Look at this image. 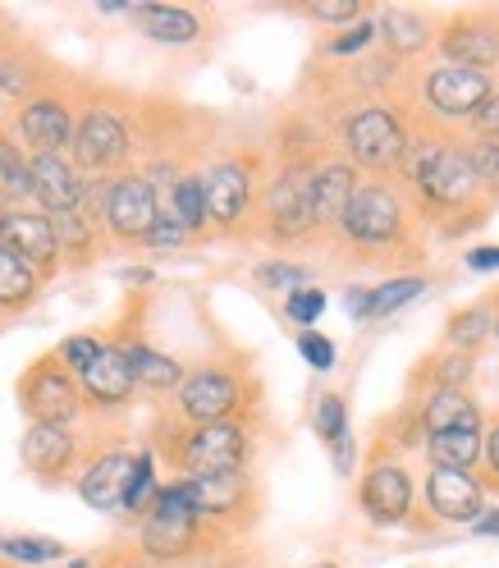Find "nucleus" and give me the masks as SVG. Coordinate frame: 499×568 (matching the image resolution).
Wrapping results in <instances>:
<instances>
[{"label": "nucleus", "instance_id": "7c9ffc66", "mask_svg": "<svg viewBox=\"0 0 499 568\" xmlns=\"http://www.w3.org/2000/svg\"><path fill=\"white\" fill-rule=\"evenodd\" d=\"M161 206L174 211V221H180L197 243L211 239V225H206V184H202V170H184L174 189L161 197Z\"/></svg>", "mask_w": 499, "mask_h": 568}, {"label": "nucleus", "instance_id": "49530a36", "mask_svg": "<svg viewBox=\"0 0 499 568\" xmlns=\"http://www.w3.org/2000/svg\"><path fill=\"white\" fill-rule=\"evenodd\" d=\"M320 312H326V290H316V284L284 294V316H289L298 331H312V326L320 322Z\"/></svg>", "mask_w": 499, "mask_h": 568}, {"label": "nucleus", "instance_id": "4c0bfd02", "mask_svg": "<svg viewBox=\"0 0 499 568\" xmlns=\"http://www.w3.org/2000/svg\"><path fill=\"white\" fill-rule=\"evenodd\" d=\"M426 290H431V280L426 275H395L371 290V307H367V322H385V316H395L404 307H413Z\"/></svg>", "mask_w": 499, "mask_h": 568}, {"label": "nucleus", "instance_id": "c85d7f7f", "mask_svg": "<svg viewBox=\"0 0 499 568\" xmlns=\"http://www.w3.org/2000/svg\"><path fill=\"white\" fill-rule=\"evenodd\" d=\"M111 344L124 348V363H129L138 389L165 395V389H180V381L189 376V367L174 358V353H161V348H152L147 339H111Z\"/></svg>", "mask_w": 499, "mask_h": 568}, {"label": "nucleus", "instance_id": "8fccbe9b", "mask_svg": "<svg viewBox=\"0 0 499 568\" xmlns=\"http://www.w3.org/2000/svg\"><path fill=\"white\" fill-rule=\"evenodd\" d=\"M468 133H472V138H499V83H495V92L477 105V115L468 120Z\"/></svg>", "mask_w": 499, "mask_h": 568}, {"label": "nucleus", "instance_id": "f704fd0d", "mask_svg": "<svg viewBox=\"0 0 499 568\" xmlns=\"http://www.w3.org/2000/svg\"><path fill=\"white\" fill-rule=\"evenodd\" d=\"M472 376H477V358L472 353H458V348H436L417 372V381H426V389H468Z\"/></svg>", "mask_w": 499, "mask_h": 568}, {"label": "nucleus", "instance_id": "f257e3e1", "mask_svg": "<svg viewBox=\"0 0 499 568\" xmlns=\"http://www.w3.org/2000/svg\"><path fill=\"white\" fill-rule=\"evenodd\" d=\"M404 197L413 206V216L440 225L445 239H458L468 230H481L490 216V202L481 197L468 156H462V138L436 124H417L408 129V156L399 165Z\"/></svg>", "mask_w": 499, "mask_h": 568}, {"label": "nucleus", "instance_id": "b1692460", "mask_svg": "<svg viewBox=\"0 0 499 568\" xmlns=\"http://www.w3.org/2000/svg\"><path fill=\"white\" fill-rule=\"evenodd\" d=\"M51 83H55V69L38 47H28L19 38H10L0 47V101L23 105L38 92H47Z\"/></svg>", "mask_w": 499, "mask_h": 568}, {"label": "nucleus", "instance_id": "6e6552de", "mask_svg": "<svg viewBox=\"0 0 499 568\" xmlns=\"http://www.w3.org/2000/svg\"><path fill=\"white\" fill-rule=\"evenodd\" d=\"M312 170L316 165H275V174L262 180L253 221H257V239H266L271 247H303L316 239Z\"/></svg>", "mask_w": 499, "mask_h": 568}, {"label": "nucleus", "instance_id": "412c9836", "mask_svg": "<svg viewBox=\"0 0 499 568\" xmlns=\"http://www.w3.org/2000/svg\"><path fill=\"white\" fill-rule=\"evenodd\" d=\"M426 509L449 527H472L486 514V486L477 473L431 468L426 473Z\"/></svg>", "mask_w": 499, "mask_h": 568}, {"label": "nucleus", "instance_id": "2f4dec72", "mask_svg": "<svg viewBox=\"0 0 499 568\" xmlns=\"http://www.w3.org/2000/svg\"><path fill=\"white\" fill-rule=\"evenodd\" d=\"M426 464L431 468H458V473H477L481 464V432H440L426 436Z\"/></svg>", "mask_w": 499, "mask_h": 568}, {"label": "nucleus", "instance_id": "e433bc0d", "mask_svg": "<svg viewBox=\"0 0 499 568\" xmlns=\"http://www.w3.org/2000/svg\"><path fill=\"white\" fill-rule=\"evenodd\" d=\"M161 490V464L152 449H133V473H129V486H124V518H142L147 505L156 500Z\"/></svg>", "mask_w": 499, "mask_h": 568}, {"label": "nucleus", "instance_id": "9d476101", "mask_svg": "<svg viewBox=\"0 0 499 568\" xmlns=\"http://www.w3.org/2000/svg\"><path fill=\"white\" fill-rule=\"evenodd\" d=\"M193 495L197 518L216 531L221 541H234L243 531L257 527L262 514V490L253 481V473H211V477H180Z\"/></svg>", "mask_w": 499, "mask_h": 568}, {"label": "nucleus", "instance_id": "c03bdc74", "mask_svg": "<svg viewBox=\"0 0 499 568\" xmlns=\"http://www.w3.org/2000/svg\"><path fill=\"white\" fill-rule=\"evenodd\" d=\"M312 23H330V28H353L358 19H367V6L363 0H307L298 6Z\"/></svg>", "mask_w": 499, "mask_h": 568}, {"label": "nucleus", "instance_id": "13d9d810", "mask_svg": "<svg viewBox=\"0 0 499 568\" xmlns=\"http://www.w3.org/2000/svg\"><path fill=\"white\" fill-rule=\"evenodd\" d=\"M316 568H339V564H316Z\"/></svg>", "mask_w": 499, "mask_h": 568}, {"label": "nucleus", "instance_id": "5fc2aeb1", "mask_svg": "<svg viewBox=\"0 0 499 568\" xmlns=\"http://www.w3.org/2000/svg\"><path fill=\"white\" fill-rule=\"evenodd\" d=\"M120 280H124V284H152L156 275H152L147 266H133V271H120Z\"/></svg>", "mask_w": 499, "mask_h": 568}, {"label": "nucleus", "instance_id": "58836bf2", "mask_svg": "<svg viewBox=\"0 0 499 568\" xmlns=\"http://www.w3.org/2000/svg\"><path fill=\"white\" fill-rule=\"evenodd\" d=\"M462 156H468V170L481 189V197L490 206H499V138H462Z\"/></svg>", "mask_w": 499, "mask_h": 568}, {"label": "nucleus", "instance_id": "f8f14e48", "mask_svg": "<svg viewBox=\"0 0 499 568\" xmlns=\"http://www.w3.org/2000/svg\"><path fill=\"white\" fill-rule=\"evenodd\" d=\"M14 399L23 408L28 422H51V426H74L88 417V404H83V389H79V376H69L60 367L55 353H42L32 358L14 385Z\"/></svg>", "mask_w": 499, "mask_h": 568}, {"label": "nucleus", "instance_id": "7ed1b4c3", "mask_svg": "<svg viewBox=\"0 0 499 568\" xmlns=\"http://www.w3.org/2000/svg\"><path fill=\"white\" fill-rule=\"evenodd\" d=\"M253 422H211V426H184L170 422L156 436L152 454L156 464L165 458V468L174 477H211V473H243L253 464Z\"/></svg>", "mask_w": 499, "mask_h": 568}, {"label": "nucleus", "instance_id": "2eb2a0df", "mask_svg": "<svg viewBox=\"0 0 499 568\" xmlns=\"http://www.w3.org/2000/svg\"><path fill=\"white\" fill-rule=\"evenodd\" d=\"M19 464L38 486H64L83 464V445L74 426H51V422H28L19 436Z\"/></svg>", "mask_w": 499, "mask_h": 568}, {"label": "nucleus", "instance_id": "9b49d317", "mask_svg": "<svg viewBox=\"0 0 499 568\" xmlns=\"http://www.w3.org/2000/svg\"><path fill=\"white\" fill-rule=\"evenodd\" d=\"M202 184H206L211 234H238L243 221H253V206L262 193V156L257 152L221 156L211 170H202Z\"/></svg>", "mask_w": 499, "mask_h": 568}, {"label": "nucleus", "instance_id": "864d4df0", "mask_svg": "<svg viewBox=\"0 0 499 568\" xmlns=\"http://www.w3.org/2000/svg\"><path fill=\"white\" fill-rule=\"evenodd\" d=\"M477 537H499V509H486L477 523H472Z\"/></svg>", "mask_w": 499, "mask_h": 568}, {"label": "nucleus", "instance_id": "de8ad7c7", "mask_svg": "<svg viewBox=\"0 0 499 568\" xmlns=\"http://www.w3.org/2000/svg\"><path fill=\"white\" fill-rule=\"evenodd\" d=\"M294 344H298L303 363H307L312 372H335V363H339L335 339H326L320 331H298V335H294Z\"/></svg>", "mask_w": 499, "mask_h": 568}, {"label": "nucleus", "instance_id": "72a5a7b5", "mask_svg": "<svg viewBox=\"0 0 499 568\" xmlns=\"http://www.w3.org/2000/svg\"><path fill=\"white\" fill-rule=\"evenodd\" d=\"M495 335V316H490V303H472V307H458L445 326V348H458V353H472L486 348Z\"/></svg>", "mask_w": 499, "mask_h": 568}, {"label": "nucleus", "instance_id": "79ce46f5", "mask_svg": "<svg viewBox=\"0 0 499 568\" xmlns=\"http://www.w3.org/2000/svg\"><path fill=\"white\" fill-rule=\"evenodd\" d=\"M101 348H105V339L101 335H92V331H83V335H69V339H60L51 353L60 358V367L69 372V376H83L96 358H101Z\"/></svg>", "mask_w": 499, "mask_h": 568}, {"label": "nucleus", "instance_id": "f3484780", "mask_svg": "<svg viewBox=\"0 0 499 568\" xmlns=\"http://www.w3.org/2000/svg\"><path fill=\"white\" fill-rule=\"evenodd\" d=\"M436 51L445 55V64L458 69H499V28H495V10H462L454 19H445V28H436Z\"/></svg>", "mask_w": 499, "mask_h": 568}, {"label": "nucleus", "instance_id": "ddd939ff", "mask_svg": "<svg viewBox=\"0 0 499 568\" xmlns=\"http://www.w3.org/2000/svg\"><path fill=\"white\" fill-rule=\"evenodd\" d=\"M74 124H79V101L69 88L51 83L47 92H38L32 101H23L14 111V142L28 156H69V142H74Z\"/></svg>", "mask_w": 499, "mask_h": 568}, {"label": "nucleus", "instance_id": "4468645a", "mask_svg": "<svg viewBox=\"0 0 499 568\" xmlns=\"http://www.w3.org/2000/svg\"><path fill=\"white\" fill-rule=\"evenodd\" d=\"M495 92V74L486 69H458V64H436L421 79V101H426V124L449 129L468 124L477 115V105Z\"/></svg>", "mask_w": 499, "mask_h": 568}, {"label": "nucleus", "instance_id": "39448f33", "mask_svg": "<svg viewBox=\"0 0 499 568\" xmlns=\"http://www.w3.org/2000/svg\"><path fill=\"white\" fill-rule=\"evenodd\" d=\"M138 156V129L133 111L115 92H92L79 101V124L69 142V161H74L88 180H111L120 170H133Z\"/></svg>", "mask_w": 499, "mask_h": 568}, {"label": "nucleus", "instance_id": "a19ab883", "mask_svg": "<svg viewBox=\"0 0 499 568\" xmlns=\"http://www.w3.org/2000/svg\"><path fill=\"white\" fill-rule=\"evenodd\" d=\"M312 432L326 440V449L339 445L344 436H353L348 432V404H344V395H335V389H330V395H320L312 404Z\"/></svg>", "mask_w": 499, "mask_h": 568}, {"label": "nucleus", "instance_id": "20e7f679", "mask_svg": "<svg viewBox=\"0 0 499 568\" xmlns=\"http://www.w3.org/2000/svg\"><path fill=\"white\" fill-rule=\"evenodd\" d=\"M344 247L358 253V262H376L385 253H408L413 243V206L389 180H363L348 197V211L335 230Z\"/></svg>", "mask_w": 499, "mask_h": 568}, {"label": "nucleus", "instance_id": "603ef678", "mask_svg": "<svg viewBox=\"0 0 499 568\" xmlns=\"http://www.w3.org/2000/svg\"><path fill=\"white\" fill-rule=\"evenodd\" d=\"M468 271H499V243H490V247H472L468 257Z\"/></svg>", "mask_w": 499, "mask_h": 568}, {"label": "nucleus", "instance_id": "c756f323", "mask_svg": "<svg viewBox=\"0 0 499 568\" xmlns=\"http://www.w3.org/2000/svg\"><path fill=\"white\" fill-rule=\"evenodd\" d=\"M42 275L32 271L23 257H14L6 243H0V322H10V316H23L32 303L42 298Z\"/></svg>", "mask_w": 499, "mask_h": 568}, {"label": "nucleus", "instance_id": "6ab92c4d", "mask_svg": "<svg viewBox=\"0 0 499 568\" xmlns=\"http://www.w3.org/2000/svg\"><path fill=\"white\" fill-rule=\"evenodd\" d=\"M0 243H6L14 257H23L32 271H38L42 284L64 271V266H60L55 225H51V216H42L38 206H10L6 225H0Z\"/></svg>", "mask_w": 499, "mask_h": 568}, {"label": "nucleus", "instance_id": "bb28decb", "mask_svg": "<svg viewBox=\"0 0 499 568\" xmlns=\"http://www.w3.org/2000/svg\"><path fill=\"white\" fill-rule=\"evenodd\" d=\"M376 42L385 47L389 60H413L436 42V19L421 14V10L389 6V10L376 14Z\"/></svg>", "mask_w": 499, "mask_h": 568}, {"label": "nucleus", "instance_id": "ea45409f", "mask_svg": "<svg viewBox=\"0 0 499 568\" xmlns=\"http://www.w3.org/2000/svg\"><path fill=\"white\" fill-rule=\"evenodd\" d=\"M253 280L262 284L266 294H294V290H307V284H312V266H303V262H284V257H271V262L253 266Z\"/></svg>", "mask_w": 499, "mask_h": 568}, {"label": "nucleus", "instance_id": "f03ea898", "mask_svg": "<svg viewBox=\"0 0 499 568\" xmlns=\"http://www.w3.org/2000/svg\"><path fill=\"white\" fill-rule=\"evenodd\" d=\"M221 546H230V541H221L216 531L197 518L189 486L180 477L161 481L156 500L138 518V555L152 564H165V568H180V564H193L197 555L221 550Z\"/></svg>", "mask_w": 499, "mask_h": 568}, {"label": "nucleus", "instance_id": "dca6fc26", "mask_svg": "<svg viewBox=\"0 0 499 568\" xmlns=\"http://www.w3.org/2000/svg\"><path fill=\"white\" fill-rule=\"evenodd\" d=\"M413 495H417L413 490V473L399 464V458H389L385 449H376L363 481H358V509L367 514V523H376V527L408 523Z\"/></svg>", "mask_w": 499, "mask_h": 568}, {"label": "nucleus", "instance_id": "cd10ccee", "mask_svg": "<svg viewBox=\"0 0 499 568\" xmlns=\"http://www.w3.org/2000/svg\"><path fill=\"white\" fill-rule=\"evenodd\" d=\"M417 422L426 436L440 432H481L486 417L481 404L472 399V389H426V399L417 404Z\"/></svg>", "mask_w": 499, "mask_h": 568}, {"label": "nucleus", "instance_id": "423d86ee", "mask_svg": "<svg viewBox=\"0 0 499 568\" xmlns=\"http://www.w3.org/2000/svg\"><path fill=\"white\" fill-rule=\"evenodd\" d=\"M262 399V385L247 367L234 363H202L174 389V422L211 426V422H247Z\"/></svg>", "mask_w": 499, "mask_h": 568}, {"label": "nucleus", "instance_id": "473e14b6", "mask_svg": "<svg viewBox=\"0 0 499 568\" xmlns=\"http://www.w3.org/2000/svg\"><path fill=\"white\" fill-rule=\"evenodd\" d=\"M28 152L14 142L10 124H0V197L10 206H32V174H28Z\"/></svg>", "mask_w": 499, "mask_h": 568}, {"label": "nucleus", "instance_id": "1a4fd4ad", "mask_svg": "<svg viewBox=\"0 0 499 568\" xmlns=\"http://www.w3.org/2000/svg\"><path fill=\"white\" fill-rule=\"evenodd\" d=\"M88 206L96 211L105 243L115 247H142V239L161 216V197L142 170H120L111 180H92Z\"/></svg>", "mask_w": 499, "mask_h": 568}, {"label": "nucleus", "instance_id": "052dcab7", "mask_svg": "<svg viewBox=\"0 0 499 568\" xmlns=\"http://www.w3.org/2000/svg\"><path fill=\"white\" fill-rule=\"evenodd\" d=\"M6 42H10V38H0V47H6Z\"/></svg>", "mask_w": 499, "mask_h": 568}, {"label": "nucleus", "instance_id": "a878e982", "mask_svg": "<svg viewBox=\"0 0 499 568\" xmlns=\"http://www.w3.org/2000/svg\"><path fill=\"white\" fill-rule=\"evenodd\" d=\"M55 225V243H60V266L64 271H83L92 266L105 247V234H101V221H96V211L83 202L79 211H64V216H51Z\"/></svg>", "mask_w": 499, "mask_h": 568}, {"label": "nucleus", "instance_id": "393cba45", "mask_svg": "<svg viewBox=\"0 0 499 568\" xmlns=\"http://www.w3.org/2000/svg\"><path fill=\"white\" fill-rule=\"evenodd\" d=\"M129 19L156 47H197L206 38V14L189 6H133Z\"/></svg>", "mask_w": 499, "mask_h": 568}, {"label": "nucleus", "instance_id": "09e8293b", "mask_svg": "<svg viewBox=\"0 0 499 568\" xmlns=\"http://www.w3.org/2000/svg\"><path fill=\"white\" fill-rule=\"evenodd\" d=\"M481 464H486L481 486H486V495H490V490H499V417H495L490 426H481Z\"/></svg>", "mask_w": 499, "mask_h": 568}, {"label": "nucleus", "instance_id": "0eeeda50", "mask_svg": "<svg viewBox=\"0 0 499 568\" xmlns=\"http://www.w3.org/2000/svg\"><path fill=\"white\" fill-rule=\"evenodd\" d=\"M339 156L371 180L399 174L408 156V124L395 101H358L339 124Z\"/></svg>", "mask_w": 499, "mask_h": 568}, {"label": "nucleus", "instance_id": "4be33fe9", "mask_svg": "<svg viewBox=\"0 0 499 568\" xmlns=\"http://www.w3.org/2000/svg\"><path fill=\"white\" fill-rule=\"evenodd\" d=\"M363 184V174L353 170L339 152L326 156L316 170H312V221H316V239H335L344 211H348V197L353 189Z\"/></svg>", "mask_w": 499, "mask_h": 568}, {"label": "nucleus", "instance_id": "6e6d98bb", "mask_svg": "<svg viewBox=\"0 0 499 568\" xmlns=\"http://www.w3.org/2000/svg\"><path fill=\"white\" fill-rule=\"evenodd\" d=\"M486 303H490V316H495V335H490V339H495V344H499V290H495V294H490V298H486Z\"/></svg>", "mask_w": 499, "mask_h": 568}, {"label": "nucleus", "instance_id": "c9c22d12", "mask_svg": "<svg viewBox=\"0 0 499 568\" xmlns=\"http://www.w3.org/2000/svg\"><path fill=\"white\" fill-rule=\"evenodd\" d=\"M64 555H69V546L55 537H23V531L0 537V559L19 564V568H51V564H64Z\"/></svg>", "mask_w": 499, "mask_h": 568}, {"label": "nucleus", "instance_id": "37998d69", "mask_svg": "<svg viewBox=\"0 0 499 568\" xmlns=\"http://www.w3.org/2000/svg\"><path fill=\"white\" fill-rule=\"evenodd\" d=\"M197 239L174 221V211L170 206H161V216H156V225L147 230V239H142V247H147V253H180V247H193Z\"/></svg>", "mask_w": 499, "mask_h": 568}, {"label": "nucleus", "instance_id": "5701e85b", "mask_svg": "<svg viewBox=\"0 0 499 568\" xmlns=\"http://www.w3.org/2000/svg\"><path fill=\"white\" fill-rule=\"evenodd\" d=\"M79 389H83L88 413H120V408H129L138 385H133V372L124 363V348L120 344H105L101 358L79 376Z\"/></svg>", "mask_w": 499, "mask_h": 568}, {"label": "nucleus", "instance_id": "3c124183", "mask_svg": "<svg viewBox=\"0 0 499 568\" xmlns=\"http://www.w3.org/2000/svg\"><path fill=\"white\" fill-rule=\"evenodd\" d=\"M367 307H371L367 284H348V290H344V312L353 316V322H367Z\"/></svg>", "mask_w": 499, "mask_h": 568}, {"label": "nucleus", "instance_id": "a211bd4d", "mask_svg": "<svg viewBox=\"0 0 499 568\" xmlns=\"http://www.w3.org/2000/svg\"><path fill=\"white\" fill-rule=\"evenodd\" d=\"M133 473V449L129 445H105L92 458H83L79 473H74V490L79 500L96 514H120L124 509V486Z\"/></svg>", "mask_w": 499, "mask_h": 568}, {"label": "nucleus", "instance_id": "aec40b11", "mask_svg": "<svg viewBox=\"0 0 499 568\" xmlns=\"http://www.w3.org/2000/svg\"><path fill=\"white\" fill-rule=\"evenodd\" d=\"M28 174H32V206L42 216H64V211H79L88 202L92 180L69 156H32Z\"/></svg>", "mask_w": 499, "mask_h": 568}, {"label": "nucleus", "instance_id": "bf43d9fd", "mask_svg": "<svg viewBox=\"0 0 499 568\" xmlns=\"http://www.w3.org/2000/svg\"><path fill=\"white\" fill-rule=\"evenodd\" d=\"M495 28H499V10H495Z\"/></svg>", "mask_w": 499, "mask_h": 568}, {"label": "nucleus", "instance_id": "a18cd8bd", "mask_svg": "<svg viewBox=\"0 0 499 568\" xmlns=\"http://www.w3.org/2000/svg\"><path fill=\"white\" fill-rule=\"evenodd\" d=\"M376 47V19L367 14V19H358L353 28H339L335 38L320 47V55H335V60H344V55H363V51H371Z\"/></svg>", "mask_w": 499, "mask_h": 568}, {"label": "nucleus", "instance_id": "4d7b16f0", "mask_svg": "<svg viewBox=\"0 0 499 568\" xmlns=\"http://www.w3.org/2000/svg\"><path fill=\"white\" fill-rule=\"evenodd\" d=\"M6 216H10V202H6V197H0V225H6Z\"/></svg>", "mask_w": 499, "mask_h": 568}]
</instances>
